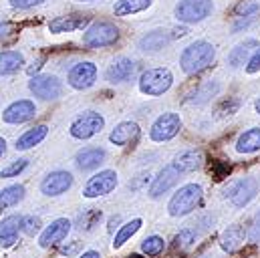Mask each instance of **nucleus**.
<instances>
[{"label": "nucleus", "mask_w": 260, "mask_h": 258, "mask_svg": "<svg viewBox=\"0 0 260 258\" xmlns=\"http://www.w3.org/2000/svg\"><path fill=\"white\" fill-rule=\"evenodd\" d=\"M200 202H202V188L198 184H186L172 196L168 204V212L174 218H182L194 212Z\"/></svg>", "instance_id": "20e7f679"}, {"label": "nucleus", "mask_w": 260, "mask_h": 258, "mask_svg": "<svg viewBox=\"0 0 260 258\" xmlns=\"http://www.w3.org/2000/svg\"><path fill=\"white\" fill-rule=\"evenodd\" d=\"M172 85H174V75L166 67L147 69L139 79V91L147 97H159L168 93Z\"/></svg>", "instance_id": "7ed1b4c3"}, {"label": "nucleus", "mask_w": 260, "mask_h": 258, "mask_svg": "<svg viewBox=\"0 0 260 258\" xmlns=\"http://www.w3.org/2000/svg\"><path fill=\"white\" fill-rule=\"evenodd\" d=\"M71 226H73V224H71L67 218H57L55 222H51V224L41 232L39 244H41L43 248H53V246L61 244L67 236H69Z\"/></svg>", "instance_id": "ddd939ff"}, {"label": "nucleus", "mask_w": 260, "mask_h": 258, "mask_svg": "<svg viewBox=\"0 0 260 258\" xmlns=\"http://www.w3.org/2000/svg\"><path fill=\"white\" fill-rule=\"evenodd\" d=\"M246 242V230L244 226L240 224H234V226H228L222 236H220V246L222 250L226 252H236L238 248H242V244Z\"/></svg>", "instance_id": "aec40b11"}, {"label": "nucleus", "mask_w": 260, "mask_h": 258, "mask_svg": "<svg viewBox=\"0 0 260 258\" xmlns=\"http://www.w3.org/2000/svg\"><path fill=\"white\" fill-rule=\"evenodd\" d=\"M254 240H256V242L260 240V220L256 222V230H254Z\"/></svg>", "instance_id": "49530a36"}, {"label": "nucleus", "mask_w": 260, "mask_h": 258, "mask_svg": "<svg viewBox=\"0 0 260 258\" xmlns=\"http://www.w3.org/2000/svg\"><path fill=\"white\" fill-rule=\"evenodd\" d=\"M182 129V117L178 113H164L159 115L149 129V137L153 141H170L174 139Z\"/></svg>", "instance_id": "1a4fd4ad"}, {"label": "nucleus", "mask_w": 260, "mask_h": 258, "mask_svg": "<svg viewBox=\"0 0 260 258\" xmlns=\"http://www.w3.org/2000/svg\"><path fill=\"white\" fill-rule=\"evenodd\" d=\"M35 115H37V105L32 101H28V99H18V101L10 103L4 109L2 121L4 123H10V125H20V123L30 121Z\"/></svg>", "instance_id": "9b49d317"}, {"label": "nucleus", "mask_w": 260, "mask_h": 258, "mask_svg": "<svg viewBox=\"0 0 260 258\" xmlns=\"http://www.w3.org/2000/svg\"><path fill=\"white\" fill-rule=\"evenodd\" d=\"M127 258H141V256H139V254H129Z\"/></svg>", "instance_id": "8fccbe9b"}, {"label": "nucleus", "mask_w": 260, "mask_h": 258, "mask_svg": "<svg viewBox=\"0 0 260 258\" xmlns=\"http://www.w3.org/2000/svg\"><path fill=\"white\" fill-rule=\"evenodd\" d=\"M77 250H79V242H73L71 246H63V250H61V252L67 254V256H71V254H73V252H77Z\"/></svg>", "instance_id": "a19ab883"}, {"label": "nucleus", "mask_w": 260, "mask_h": 258, "mask_svg": "<svg viewBox=\"0 0 260 258\" xmlns=\"http://www.w3.org/2000/svg\"><path fill=\"white\" fill-rule=\"evenodd\" d=\"M141 218H133L129 222H125L123 226H119V230L115 232V238H113V248L115 250H119L125 242H129L131 236H135L137 232H139V228H141Z\"/></svg>", "instance_id": "bb28decb"}, {"label": "nucleus", "mask_w": 260, "mask_h": 258, "mask_svg": "<svg viewBox=\"0 0 260 258\" xmlns=\"http://www.w3.org/2000/svg\"><path fill=\"white\" fill-rule=\"evenodd\" d=\"M91 18L87 14H65V16H57L49 22V30L53 35H63V33H75V30H83L85 26H89Z\"/></svg>", "instance_id": "4468645a"}, {"label": "nucleus", "mask_w": 260, "mask_h": 258, "mask_svg": "<svg viewBox=\"0 0 260 258\" xmlns=\"http://www.w3.org/2000/svg\"><path fill=\"white\" fill-rule=\"evenodd\" d=\"M180 172L170 164V166H166L155 178H153V182H151V186H149V196L151 198H159L161 194L170 192L176 184H178V180H180Z\"/></svg>", "instance_id": "dca6fc26"}, {"label": "nucleus", "mask_w": 260, "mask_h": 258, "mask_svg": "<svg viewBox=\"0 0 260 258\" xmlns=\"http://www.w3.org/2000/svg\"><path fill=\"white\" fill-rule=\"evenodd\" d=\"M164 250H166V240H164L161 236H155V234H153V236H147V238L141 242V252L149 258L159 256Z\"/></svg>", "instance_id": "2f4dec72"}, {"label": "nucleus", "mask_w": 260, "mask_h": 258, "mask_svg": "<svg viewBox=\"0 0 260 258\" xmlns=\"http://www.w3.org/2000/svg\"><path fill=\"white\" fill-rule=\"evenodd\" d=\"M137 137H139V125L135 121H121L119 125H115L113 131L109 133V141L119 145V147L129 145Z\"/></svg>", "instance_id": "6ab92c4d"}, {"label": "nucleus", "mask_w": 260, "mask_h": 258, "mask_svg": "<svg viewBox=\"0 0 260 258\" xmlns=\"http://www.w3.org/2000/svg\"><path fill=\"white\" fill-rule=\"evenodd\" d=\"M22 200H24V186H20V184L0 190V208H12Z\"/></svg>", "instance_id": "7c9ffc66"}, {"label": "nucleus", "mask_w": 260, "mask_h": 258, "mask_svg": "<svg viewBox=\"0 0 260 258\" xmlns=\"http://www.w3.org/2000/svg\"><path fill=\"white\" fill-rule=\"evenodd\" d=\"M77 2H97V0H77Z\"/></svg>", "instance_id": "09e8293b"}, {"label": "nucleus", "mask_w": 260, "mask_h": 258, "mask_svg": "<svg viewBox=\"0 0 260 258\" xmlns=\"http://www.w3.org/2000/svg\"><path fill=\"white\" fill-rule=\"evenodd\" d=\"M216 59V49L208 41H196L190 47L184 49L180 57V67L186 75H196L204 69H208Z\"/></svg>", "instance_id": "f257e3e1"}, {"label": "nucleus", "mask_w": 260, "mask_h": 258, "mask_svg": "<svg viewBox=\"0 0 260 258\" xmlns=\"http://www.w3.org/2000/svg\"><path fill=\"white\" fill-rule=\"evenodd\" d=\"M119 41V28L109 20H95L87 26L83 35V43L91 49H103L111 47Z\"/></svg>", "instance_id": "f03ea898"}, {"label": "nucleus", "mask_w": 260, "mask_h": 258, "mask_svg": "<svg viewBox=\"0 0 260 258\" xmlns=\"http://www.w3.org/2000/svg\"><path fill=\"white\" fill-rule=\"evenodd\" d=\"M105 127V119L101 113L97 111H85L83 115H79L73 123L69 133L75 137V139H91L93 135L101 133V129Z\"/></svg>", "instance_id": "423d86ee"}, {"label": "nucleus", "mask_w": 260, "mask_h": 258, "mask_svg": "<svg viewBox=\"0 0 260 258\" xmlns=\"http://www.w3.org/2000/svg\"><path fill=\"white\" fill-rule=\"evenodd\" d=\"M41 226H43V222H41L39 216H22V228H20V230H22L26 236L39 234V232H41Z\"/></svg>", "instance_id": "c9c22d12"}, {"label": "nucleus", "mask_w": 260, "mask_h": 258, "mask_svg": "<svg viewBox=\"0 0 260 258\" xmlns=\"http://www.w3.org/2000/svg\"><path fill=\"white\" fill-rule=\"evenodd\" d=\"M214 10L212 0H180L176 6V18L184 24H196L208 18Z\"/></svg>", "instance_id": "39448f33"}, {"label": "nucleus", "mask_w": 260, "mask_h": 258, "mask_svg": "<svg viewBox=\"0 0 260 258\" xmlns=\"http://www.w3.org/2000/svg\"><path fill=\"white\" fill-rule=\"evenodd\" d=\"M133 73H135V63L131 59H127V57H119V59H115L113 63L109 64L105 77H107L109 83L117 85V83L129 81L131 77H133Z\"/></svg>", "instance_id": "a211bd4d"}, {"label": "nucleus", "mask_w": 260, "mask_h": 258, "mask_svg": "<svg viewBox=\"0 0 260 258\" xmlns=\"http://www.w3.org/2000/svg\"><path fill=\"white\" fill-rule=\"evenodd\" d=\"M101 218H103L101 210L89 208V210H85L83 214H79V218H77V230H81V232H91V230L101 222Z\"/></svg>", "instance_id": "c756f323"}, {"label": "nucleus", "mask_w": 260, "mask_h": 258, "mask_svg": "<svg viewBox=\"0 0 260 258\" xmlns=\"http://www.w3.org/2000/svg\"><path fill=\"white\" fill-rule=\"evenodd\" d=\"M204 164V155L200 149H188V151H182L180 155H176V159L172 162V166L180 172V174H190L200 170Z\"/></svg>", "instance_id": "4be33fe9"}, {"label": "nucleus", "mask_w": 260, "mask_h": 258, "mask_svg": "<svg viewBox=\"0 0 260 258\" xmlns=\"http://www.w3.org/2000/svg\"><path fill=\"white\" fill-rule=\"evenodd\" d=\"M105 157H107V153L103 147L91 145V147H83L81 151H77L75 164L81 172H91V170H97L105 162Z\"/></svg>", "instance_id": "f3484780"}, {"label": "nucleus", "mask_w": 260, "mask_h": 258, "mask_svg": "<svg viewBox=\"0 0 260 258\" xmlns=\"http://www.w3.org/2000/svg\"><path fill=\"white\" fill-rule=\"evenodd\" d=\"M254 107H256V111H258V113H260V99H258V101H256V105H254Z\"/></svg>", "instance_id": "de8ad7c7"}, {"label": "nucleus", "mask_w": 260, "mask_h": 258, "mask_svg": "<svg viewBox=\"0 0 260 258\" xmlns=\"http://www.w3.org/2000/svg\"><path fill=\"white\" fill-rule=\"evenodd\" d=\"M238 107H240V101H238V99H230V103L226 101V103L218 109V113H220V115H232Z\"/></svg>", "instance_id": "58836bf2"}, {"label": "nucleus", "mask_w": 260, "mask_h": 258, "mask_svg": "<svg viewBox=\"0 0 260 258\" xmlns=\"http://www.w3.org/2000/svg\"><path fill=\"white\" fill-rule=\"evenodd\" d=\"M28 89L41 101H55L63 93V83L55 75H35L28 81Z\"/></svg>", "instance_id": "0eeeda50"}, {"label": "nucleus", "mask_w": 260, "mask_h": 258, "mask_svg": "<svg viewBox=\"0 0 260 258\" xmlns=\"http://www.w3.org/2000/svg\"><path fill=\"white\" fill-rule=\"evenodd\" d=\"M47 133H49V127L45 125V123H41V125H35L32 129H28V131H24L18 139H16V143H14V147H16V151H26V149H32L35 145H39L45 137H47Z\"/></svg>", "instance_id": "5701e85b"}, {"label": "nucleus", "mask_w": 260, "mask_h": 258, "mask_svg": "<svg viewBox=\"0 0 260 258\" xmlns=\"http://www.w3.org/2000/svg\"><path fill=\"white\" fill-rule=\"evenodd\" d=\"M73 186V176L69 172L57 170L51 172L43 182H41V192L45 196H61Z\"/></svg>", "instance_id": "2eb2a0df"}, {"label": "nucleus", "mask_w": 260, "mask_h": 258, "mask_svg": "<svg viewBox=\"0 0 260 258\" xmlns=\"http://www.w3.org/2000/svg\"><path fill=\"white\" fill-rule=\"evenodd\" d=\"M26 166H28V159H16V162L8 164L6 168H2L0 178H16L18 174H22L26 170Z\"/></svg>", "instance_id": "f704fd0d"}, {"label": "nucleus", "mask_w": 260, "mask_h": 258, "mask_svg": "<svg viewBox=\"0 0 260 258\" xmlns=\"http://www.w3.org/2000/svg\"><path fill=\"white\" fill-rule=\"evenodd\" d=\"M218 91H220V85L210 81V83H206L204 87H200L194 95H192V103H198V105H200V103H206V101H210Z\"/></svg>", "instance_id": "473e14b6"}, {"label": "nucleus", "mask_w": 260, "mask_h": 258, "mask_svg": "<svg viewBox=\"0 0 260 258\" xmlns=\"http://www.w3.org/2000/svg\"><path fill=\"white\" fill-rule=\"evenodd\" d=\"M153 0H117L113 6V14L115 16H131L137 12H143L151 6Z\"/></svg>", "instance_id": "393cba45"}, {"label": "nucleus", "mask_w": 260, "mask_h": 258, "mask_svg": "<svg viewBox=\"0 0 260 258\" xmlns=\"http://www.w3.org/2000/svg\"><path fill=\"white\" fill-rule=\"evenodd\" d=\"M258 10H260L258 2H242L236 8V16H254Z\"/></svg>", "instance_id": "e433bc0d"}, {"label": "nucleus", "mask_w": 260, "mask_h": 258, "mask_svg": "<svg viewBox=\"0 0 260 258\" xmlns=\"http://www.w3.org/2000/svg\"><path fill=\"white\" fill-rule=\"evenodd\" d=\"M258 71H260V47L252 53V57H250L248 63H246V73L254 75V73H258Z\"/></svg>", "instance_id": "4c0bfd02"}, {"label": "nucleus", "mask_w": 260, "mask_h": 258, "mask_svg": "<svg viewBox=\"0 0 260 258\" xmlns=\"http://www.w3.org/2000/svg\"><path fill=\"white\" fill-rule=\"evenodd\" d=\"M41 67H43V59H41V61H37V63H35V67H28V75H35V73H37Z\"/></svg>", "instance_id": "c03bdc74"}, {"label": "nucleus", "mask_w": 260, "mask_h": 258, "mask_svg": "<svg viewBox=\"0 0 260 258\" xmlns=\"http://www.w3.org/2000/svg\"><path fill=\"white\" fill-rule=\"evenodd\" d=\"M43 2H45V0H10V6L20 8V10H26V8L39 6V4H43Z\"/></svg>", "instance_id": "ea45409f"}, {"label": "nucleus", "mask_w": 260, "mask_h": 258, "mask_svg": "<svg viewBox=\"0 0 260 258\" xmlns=\"http://www.w3.org/2000/svg\"><path fill=\"white\" fill-rule=\"evenodd\" d=\"M0 214H2V210H0Z\"/></svg>", "instance_id": "3c124183"}, {"label": "nucleus", "mask_w": 260, "mask_h": 258, "mask_svg": "<svg viewBox=\"0 0 260 258\" xmlns=\"http://www.w3.org/2000/svg\"><path fill=\"white\" fill-rule=\"evenodd\" d=\"M168 43H170V37H168L164 30H151V33H147L145 37H141L139 49H141V51L155 53V51H161Z\"/></svg>", "instance_id": "a878e982"}, {"label": "nucleus", "mask_w": 260, "mask_h": 258, "mask_svg": "<svg viewBox=\"0 0 260 258\" xmlns=\"http://www.w3.org/2000/svg\"><path fill=\"white\" fill-rule=\"evenodd\" d=\"M252 49H258V43H256L254 39H250V41L238 45L236 49L230 51V55H228V63L232 64V67H240V64H244V61L250 57Z\"/></svg>", "instance_id": "c85d7f7f"}, {"label": "nucleus", "mask_w": 260, "mask_h": 258, "mask_svg": "<svg viewBox=\"0 0 260 258\" xmlns=\"http://www.w3.org/2000/svg\"><path fill=\"white\" fill-rule=\"evenodd\" d=\"M236 151L238 153H256L260 151V127L246 129L236 139Z\"/></svg>", "instance_id": "b1692460"}, {"label": "nucleus", "mask_w": 260, "mask_h": 258, "mask_svg": "<svg viewBox=\"0 0 260 258\" xmlns=\"http://www.w3.org/2000/svg\"><path fill=\"white\" fill-rule=\"evenodd\" d=\"M194 242H196V232L186 228V230H180V234H176V238H174V248L180 250V252H184V250L192 248Z\"/></svg>", "instance_id": "72a5a7b5"}, {"label": "nucleus", "mask_w": 260, "mask_h": 258, "mask_svg": "<svg viewBox=\"0 0 260 258\" xmlns=\"http://www.w3.org/2000/svg\"><path fill=\"white\" fill-rule=\"evenodd\" d=\"M256 194H258V182L254 178H242L230 186L226 196L236 208H244Z\"/></svg>", "instance_id": "f8f14e48"}, {"label": "nucleus", "mask_w": 260, "mask_h": 258, "mask_svg": "<svg viewBox=\"0 0 260 258\" xmlns=\"http://www.w3.org/2000/svg\"><path fill=\"white\" fill-rule=\"evenodd\" d=\"M97 75H99L97 64L91 63V61H81V63L71 67V71H69V75H67V81H69V85H71L73 89L83 91V89H89V87L95 85Z\"/></svg>", "instance_id": "9d476101"}, {"label": "nucleus", "mask_w": 260, "mask_h": 258, "mask_svg": "<svg viewBox=\"0 0 260 258\" xmlns=\"http://www.w3.org/2000/svg\"><path fill=\"white\" fill-rule=\"evenodd\" d=\"M6 153V141H4V137H0V157Z\"/></svg>", "instance_id": "a18cd8bd"}, {"label": "nucleus", "mask_w": 260, "mask_h": 258, "mask_svg": "<svg viewBox=\"0 0 260 258\" xmlns=\"http://www.w3.org/2000/svg\"><path fill=\"white\" fill-rule=\"evenodd\" d=\"M8 33H10V24H6V22H0V43L8 37Z\"/></svg>", "instance_id": "79ce46f5"}, {"label": "nucleus", "mask_w": 260, "mask_h": 258, "mask_svg": "<svg viewBox=\"0 0 260 258\" xmlns=\"http://www.w3.org/2000/svg\"><path fill=\"white\" fill-rule=\"evenodd\" d=\"M117 188V174L113 170H103L99 174H95L93 178H89V182L83 188V196L93 200L99 196H107Z\"/></svg>", "instance_id": "6e6552de"}, {"label": "nucleus", "mask_w": 260, "mask_h": 258, "mask_svg": "<svg viewBox=\"0 0 260 258\" xmlns=\"http://www.w3.org/2000/svg\"><path fill=\"white\" fill-rule=\"evenodd\" d=\"M24 64V57L18 51H2L0 53V77L16 73Z\"/></svg>", "instance_id": "cd10ccee"}, {"label": "nucleus", "mask_w": 260, "mask_h": 258, "mask_svg": "<svg viewBox=\"0 0 260 258\" xmlns=\"http://www.w3.org/2000/svg\"><path fill=\"white\" fill-rule=\"evenodd\" d=\"M22 228V216H8L0 222V244L10 248L18 240V230Z\"/></svg>", "instance_id": "412c9836"}, {"label": "nucleus", "mask_w": 260, "mask_h": 258, "mask_svg": "<svg viewBox=\"0 0 260 258\" xmlns=\"http://www.w3.org/2000/svg\"><path fill=\"white\" fill-rule=\"evenodd\" d=\"M79 258H101V254L97 250H87V252H83Z\"/></svg>", "instance_id": "37998d69"}]
</instances>
